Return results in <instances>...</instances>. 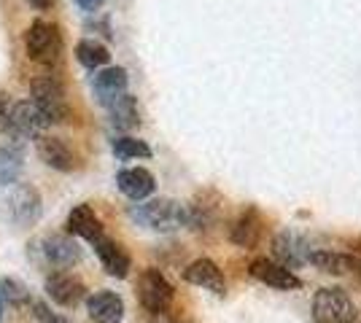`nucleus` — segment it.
I'll use <instances>...</instances> for the list:
<instances>
[{"label": "nucleus", "mask_w": 361, "mask_h": 323, "mask_svg": "<svg viewBox=\"0 0 361 323\" xmlns=\"http://www.w3.org/2000/svg\"><path fill=\"white\" fill-rule=\"evenodd\" d=\"M11 100L6 97V94H0V129L6 132V124H8V110H11Z\"/></svg>", "instance_id": "obj_27"}, {"label": "nucleus", "mask_w": 361, "mask_h": 323, "mask_svg": "<svg viewBox=\"0 0 361 323\" xmlns=\"http://www.w3.org/2000/svg\"><path fill=\"white\" fill-rule=\"evenodd\" d=\"M248 272L259 283L272 286L278 291H297V289H302V280L291 270H286L283 264L272 262V259H264V256H259V259H254V262L248 264Z\"/></svg>", "instance_id": "obj_8"}, {"label": "nucleus", "mask_w": 361, "mask_h": 323, "mask_svg": "<svg viewBox=\"0 0 361 323\" xmlns=\"http://www.w3.org/2000/svg\"><path fill=\"white\" fill-rule=\"evenodd\" d=\"M0 318H3V302H0Z\"/></svg>", "instance_id": "obj_30"}, {"label": "nucleus", "mask_w": 361, "mask_h": 323, "mask_svg": "<svg viewBox=\"0 0 361 323\" xmlns=\"http://www.w3.org/2000/svg\"><path fill=\"white\" fill-rule=\"evenodd\" d=\"M92 92L97 97L100 106H111L116 97L127 92V70L124 68H100V73L92 78Z\"/></svg>", "instance_id": "obj_11"}, {"label": "nucleus", "mask_w": 361, "mask_h": 323, "mask_svg": "<svg viewBox=\"0 0 361 323\" xmlns=\"http://www.w3.org/2000/svg\"><path fill=\"white\" fill-rule=\"evenodd\" d=\"M32 315H35L38 323H71L65 315L54 312V310L49 308V305H44V302H32Z\"/></svg>", "instance_id": "obj_26"}, {"label": "nucleus", "mask_w": 361, "mask_h": 323, "mask_svg": "<svg viewBox=\"0 0 361 323\" xmlns=\"http://www.w3.org/2000/svg\"><path fill=\"white\" fill-rule=\"evenodd\" d=\"M307 264L326 275H356L361 272V259L350 253H337V251H310Z\"/></svg>", "instance_id": "obj_16"}, {"label": "nucleus", "mask_w": 361, "mask_h": 323, "mask_svg": "<svg viewBox=\"0 0 361 323\" xmlns=\"http://www.w3.org/2000/svg\"><path fill=\"white\" fill-rule=\"evenodd\" d=\"M114 154H116V159H124V162L127 159H149L151 148L133 135H121V138L114 140Z\"/></svg>", "instance_id": "obj_24"}, {"label": "nucleus", "mask_w": 361, "mask_h": 323, "mask_svg": "<svg viewBox=\"0 0 361 323\" xmlns=\"http://www.w3.org/2000/svg\"><path fill=\"white\" fill-rule=\"evenodd\" d=\"M313 321L316 323H356L359 308L343 289H321L313 296Z\"/></svg>", "instance_id": "obj_2"}, {"label": "nucleus", "mask_w": 361, "mask_h": 323, "mask_svg": "<svg viewBox=\"0 0 361 323\" xmlns=\"http://www.w3.org/2000/svg\"><path fill=\"white\" fill-rule=\"evenodd\" d=\"M27 54L32 62H41V65H57L62 57V32L57 25L44 22V19H35L27 30Z\"/></svg>", "instance_id": "obj_3"}, {"label": "nucleus", "mask_w": 361, "mask_h": 323, "mask_svg": "<svg viewBox=\"0 0 361 323\" xmlns=\"http://www.w3.org/2000/svg\"><path fill=\"white\" fill-rule=\"evenodd\" d=\"M173 296H176V291L159 270H146L137 280V299L151 315L167 312V308L173 305Z\"/></svg>", "instance_id": "obj_6"}, {"label": "nucleus", "mask_w": 361, "mask_h": 323, "mask_svg": "<svg viewBox=\"0 0 361 323\" xmlns=\"http://www.w3.org/2000/svg\"><path fill=\"white\" fill-rule=\"evenodd\" d=\"M32 106L44 113L49 124H60L68 116V103H65V89L54 76H35L30 84Z\"/></svg>", "instance_id": "obj_4"}, {"label": "nucleus", "mask_w": 361, "mask_h": 323, "mask_svg": "<svg viewBox=\"0 0 361 323\" xmlns=\"http://www.w3.org/2000/svg\"><path fill=\"white\" fill-rule=\"evenodd\" d=\"M103 3H106V0H75V6H78L81 11H97Z\"/></svg>", "instance_id": "obj_28"}, {"label": "nucleus", "mask_w": 361, "mask_h": 323, "mask_svg": "<svg viewBox=\"0 0 361 323\" xmlns=\"http://www.w3.org/2000/svg\"><path fill=\"white\" fill-rule=\"evenodd\" d=\"M8 213L16 227H32L41 215V197L32 186L22 184L14 189V194L8 197Z\"/></svg>", "instance_id": "obj_10"}, {"label": "nucleus", "mask_w": 361, "mask_h": 323, "mask_svg": "<svg viewBox=\"0 0 361 323\" xmlns=\"http://www.w3.org/2000/svg\"><path fill=\"white\" fill-rule=\"evenodd\" d=\"M44 256L51 267L71 270V267H75V264L81 262V248L68 234H49L44 240Z\"/></svg>", "instance_id": "obj_12"}, {"label": "nucleus", "mask_w": 361, "mask_h": 323, "mask_svg": "<svg viewBox=\"0 0 361 323\" xmlns=\"http://www.w3.org/2000/svg\"><path fill=\"white\" fill-rule=\"evenodd\" d=\"M108 122L111 127H116L121 132H130L140 124V108H137V100L133 94H121L116 97L111 106H108Z\"/></svg>", "instance_id": "obj_21"}, {"label": "nucleus", "mask_w": 361, "mask_h": 323, "mask_svg": "<svg viewBox=\"0 0 361 323\" xmlns=\"http://www.w3.org/2000/svg\"><path fill=\"white\" fill-rule=\"evenodd\" d=\"M38 156L44 159L49 167L62 170V172H71L78 165V156L75 151L60 138H51V135H41L38 138Z\"/></svg>", "instance_id": "obj_17"}, {"label": "nucleus", "mask_w": 361, "mask_h": 323, "mask_svg": "<svg viewBox=\"0 0 361 323\" xmlns=\"http://www.w3.org/2000/svg\"><path fill=\"white\" fill-rule=\"evenodd\" d=\"M183 280H186V283H192V286L205 289V291L219 293V296L226 291L224 272H221V270H219V264L211 262V259H197V262L189 264V267L183 270Z\"/></svg>", "instance_id": "obj_15"}, {"label": "nucleus", "mask_w": 361, "mask_h": 323, "mask_svg": "<svg viewBox=\"0 0 361 323\" xmlns=\"http://www.w3.org/2000/svg\"><path fill=\"white\" fill-rule=\"evenodd\" d=\"M32 8H38V11H49L51 6H54V0H27Z\"/></svg>", "instance_id": "obj_29"}, {"label": "nucleus", "mask_w": 361, "mask_h": 323, "mask_svg": "<svg viewBox=\"0 0 361 323\" xmlns=\"http://www.w3.org/2000/svg\"><path fill=\"white\" fill-rule=\"evenodd\" d=\"M92 248H94V253H97V259H100V264H103V270H106L111 277H127L130 275V256H127V251L116 243V240H111V237H97L94 243H92Z\"/></svg>", "instance_id": "obj_14"}, {"label": "nucleus", "mask_w": 361, "mask_h": 323, "mask_svg": "<svg viewBox=\"0 0 361 323\" xmlns=\"http://www.w3.org/2000/svg\"><path fill=\"white\" fill-rule=\"evenodd\" d=\"M46 127H51L49 119L38 108L32 106V100L25 103H14L8 110V124H6V132L14 140H38L44 135Z\"/></svg>", "instance_id": "obj_5"}, {"label": "nucleus", "mask_w": 361, "mask_h": 323, "mask_svg": "<svg viewBox=\"0 0 361 323\" xmlns=\"http://www.w3.org/2000/svg\"><path fill=\"white\" fill-rule=\"evenodd\" d=\"M25 165V154L19 146H0V186L16 184Z\"/></svg>", "instance_id": "obj_23"}, {"label": "nucleus", "mask_w": 361, "mask_h": 323, "mask_svg": "<svg viewBox=\"0 0 361 323\" xmlns=\"http://www.w3.org/2000/svg\"><path fill=\"white\" fill-rule=\"evenodd\" d=\"M116 186H119V191L127 197V200L143 202L154 194L157 178H154L146 167H127L116 175Z\"/></svg>", "instance_id": "obj_13"}, {"label": "nucleus", "mask_w": 361, "mask_h": 323, "mask_svg": "<svg viewBox=\"0 0 361 323\" xmlns=\"http://www.w3.org/2000/svg\"><path fill=\"white\" fill-rule=\"evenodd\" d=\"M130 215L140 227L154 232H176L180 227H189V208L176 200H149L135 205Z\"/></svg>", "instance_id": "obj_1"}, {"label": "nucleus", "mask_w": 361, "mask_h": 323, "mask_svg": "<svg viewBox=\"0 0 361 323\" xmlns=\"http://www.w3.org/2000/svg\"><path fill=\"white\" fill-rule=\"evenodd\" d=\"M68 232L87 243H94L97 237H103V224L90 205H75L68 215Z\"/></svg>", "instance_id": "obj_20"}, {"label": "nucleus", "mask_w": 361, "mask_h": 323, "mask_svg": "<svg viewBox=\"0 0 361 323\" xmlns=\"http://www.w3.org/2000/svg\"><path fill=\"white\" fill-rule=\"evenodd\" d=\"M87 310L94 323H121L124 318V302L114 291H94L87 296Z\"/></svg>", "instance_id": "obj_18"}, {"label": "nucleus", "mask_w": 361, "mask_h": 323, "mask_svg": "<svg viewBox=\"0 0 361 323\" xmlns=\"http://www.w3.org/2000/svg\"><path fill=\"white\" fill-rule=\"evenodd\" d=\"M0 302H3V308L6 305L8 308H22V305L30 302V293H27V289L22 283H16L11 277H3L0 280Z\"/></svg>", "instance_id": "obj_25"}, {"label": "nucleus", "mask_w": 361, "mask_h": 323, "mask_svg": "<svg viewBox=\"0 0 361 323\" xmlns=\"http://www.w3.org/2000/svg\"><path fill=\"white\" fill-rule=\"evenodd\" d=\"M272 253H275L278 264H283L286 270H300L310 259V246L300 232L283 229L278 232L275 240H272Z\"/></svg>", "instance_id": "obj_7"}, {"label": "nucleus", "mask_w": 361, "mask_h": 323, "mask_svg": "<svg viewBox=\"0 0 361 323\" xmlns=\"http://www.w3.org/2000/svg\"><path fill=\"white\" fill-rule=\"evenodd\" d=\"M229 240L238 248H245V251L259 246V240H262V218L256 213V208H245L238 215V221L229 229Z\"/></svg>", "instance_id": "obj_19"}, {"label": "nucleus", "mask_w": 361, "mask_h": 323, "mask_svg": "<svg viewBox=\"0 0 361 323\" xmlns=\"http://www.w3.org/2000/svg\"><path fill=\"white\" fill-rule=\"evenodd\" d=\"M75 60L81 62L87 70H97V68H106L111 62V54H108V49L100 41L84 38V41L75 44Z\"/></svg>", "instance_id": "obj_22"}, {"label": "nucleus", "mask_w": 361, "mask_h": 323, "mask_svg": "<svg viewBox=\"0 0 361 323\" xmlns=\"http://www.w3.org/2000/svg\"><path fill=\"white\" fill-rule=\"evenodd\" d=\"M46 293L60 308H75V305L84 302L87 289H84V283L78 277L68 275V272H54V275L46 277Z\"/></svg>", "instance_id": "obj_9"}]
</instances>
